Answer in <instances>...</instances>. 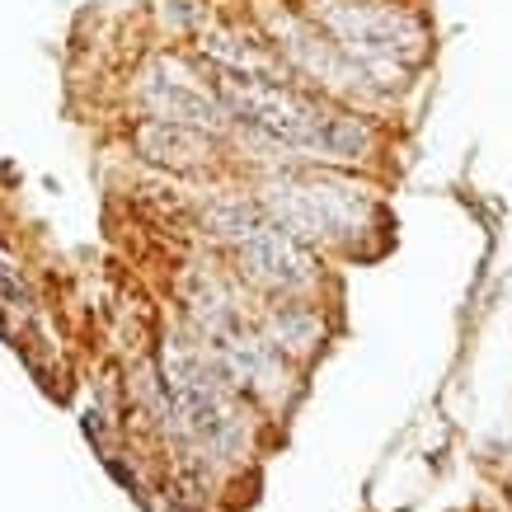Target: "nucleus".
Returning a JSON list of instances; mask_svg holds the SVG:
<instances>
[{
	"label": "nucleus",
	"instance_id": "nucleus-8",
	"mask_svg": "<svg viewBox=\"0 0 512 512\" xmlns=\"http://www.w3.org/2000/svg\"><path fill=\"white\" fill-rule=\"evenodd\" d=\"M202 343H207V353L217 357V367L226 372V381H231L245 400L268 404V409H282V404L292 400V390H296L292 362L259 334L254 320L226 325V329H217V334H202Z\"/></svg>",
	"mask_w": 512,
	"mask_h": 512
},
{
	"label": "nucleus",
	"instance_id": "nucleus-5",
	"mask_svg": "<svg viewBox=\"0 0 512 512\" xmlns=\"http://www.w3.org/2000/svg\"><path fill=\"white\" fill-rule=\"evenodd\" d=\"M311 19L376 80L381 94L395 90L433 52L428 24L395 0H311Z\"/></svg>",
	"mask_w": 512,
	"mask_h": 512
},
{
	"label": "nucleus",
	"instance_id": "nucleus-3",
	"mask_svg": "<svg viewBox=\"0 0 512 512\" xmlns=\"http://www.w3.org/2000/svg\"><path fill=\"white\" fill-rule=\"evenodd\" d=\"M254 198L282 231L311 249H357L362 235L381 226L376 193L334 165H282L259 179Z\"/></svg>",
	"mask_w": 512,
	"mask_h": 512
},
{
	"label": "nucleus",
	"instance_id": "nucleus-1",
	"mask_svg": "<svg viewBox=\"0 0 512 512\" xmlns=\"http://www.w3.org/2000/svg\"><path fill=\"white\" fill-rule=\"evenodd\" d=\"M151 409L193 466H231L249 456L254 419H249L245 395L226 381L217 357L207 353V343L188 325H174L160 343Z\"/></svg>",
	"mask_w": 512,
	"mask_h": 512
},
{
	"label": "nucleus",
	"instance_id": "nucleus-4",
	"mask_svg": "<svg viewBox=\"0 0 512 512\" xmlns=\"http://www.w3.org/2000/svg\"><path fill=\"white\" fill-rule=\"evenodd\" d=\"M202 226L245 287L273 301L320 292V254L292 231H282L254 193H212L202 202Z\"/></svg>",
	"mask_w": 512,
	"mask_h": 512
},
{
	"label": "nucleus",
	"instance_id": "nucleus-11",
	"mask_svg": "<svg viewBox=\"0 0 512 512\" xmlns=\"http://www.w3.org/2000/svg\"><path fill=\"white\" fill-rule=\"evenodd\" d=\"M254 325H259V334H264L292 367L296 362H311V357L325 348V315L311 306V296H282Z\"/></svg>",
	"mask_w": 512,
	"mask_h": 512
},
{
	"label": "nucleus",
	"instance_id": "nucleus-9",
	"mask_svg": "<svg viewBox=\"0 0 512 512\" xmlns=\"http://www.w3.org/2000/svg\"><path fill=\"white\" fill-rule=\"evenodd\" d=\"M132 146L141 160H151L170 174H202L217 165V137H207L198 127L170 123V118H146L132 127Z\"/></svg>",
	"mask_w": 512,
	"mask_h": 512
},
{
	"label": "nucleus",
	"instance_id": "nucleus-6",
	"mask_svg": "<svg viewBox=\"0 0 512 512\" xmlns=\"http://www.w3.org/2000/svg\"><path fill=\"white\" fill-rule=\"evenodd\" d=\"M137 104L151 118H170V123L198 127L207 137H235V118L221 99L217 80H207L198 66L179 57V52H160L141 66L137 76Z\"/></svg>",
	"mask_w": 512,
	"mask_h": 512
},
{
	"label": "nucleus",
	"instance_id": "nucleus-7",
	"mask_svg": "<svg viewBox=\"0 0 512 512\" xmlns=\"http://www.w3.org/2000/svg\"><path fill=\"white\" fill-rule=\"evenodd\" d=\"M264 29H268V43L278 47L282 62L292 66V71H301V76H311L315 85H325V90H334V94H357V99L381 94L376 80L367 76V71H362L311 15L264 10Z\"/></svg>",
	"mask_w": 512,
	"mask_h": 512
},
{
	"label": "nucleus",
	"instance_id": "nucleus-2",
	"mask_svg": "<svg viewBox=\"0 0 512 512\" xmlns=\"http://www.w3.org/2000/svg\"><path fill=\"white\" fill-rule=\"evenodd\" d=\"M217 90L235 118V141L282 156V165H357L376 151L367 118L306 94L287 80H254L217 71Z\"/></svg>",
	"mask_w": 512,
	"mask_h": 512
},
{
	"label": "nucleus",
	"instance_id": "nucleus-10",
	"mask_svg": "<svg viewBox=\"0 0 512 512\" xmlns=\"http://www.w3.org/2000/svg\"><path fill=\"white\" fill-rule=\"evenodd\" d=\"M202 57L226 71V76H254V80H282L287 62L278 57V47L259 38L254 29H235V24H202L198 29Z\"/></svg>",
	"mask_w": 512,
	"mask_h": 512
}]
</instances>
